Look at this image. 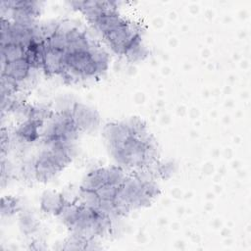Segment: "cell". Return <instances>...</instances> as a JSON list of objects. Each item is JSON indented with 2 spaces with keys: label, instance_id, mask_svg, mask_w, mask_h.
Masks as SVG:
<instances>
[{
  "label": "cell",
  "instance_id": "obj_1",
  "mask_svg": "<svg viewBox=\"0 0 251 251\" xmlns=\"http://www.w3.org/2000/svg\"><path fill=\"white\" fill-rule=\"evenodd\" d=\"M69 109L71 116L80 132L88 131L97 126L99 117L92 108L82 103L75 102Z\"/></svg>",
  "mask_w": 251,
  "mask_h": 251
},
{
  "label": "cell",
  "instance_id": "obj_2",
  "mask_svg": "<svg viewBox=\"0 0 251 251\" xmlns=\"http://www.w3.org/2000/svg\"><path fill=\"white\" fill-rule=\"evenodd\" d=\"M42 126V120L27 118L16 128L15 133L21 141L31 143L36 141L41 136L40 128Z\"/></svg>",
  "mask_w": 251,
  "mask_h": 251
},
{
  "label": "cell",
  "instance_id": "obj_3",
  "mask_svg": "<svg viewBox=\"0 0 251 251\" xmlns=\"http://www.w3.org/2000/svg\"><path fill=\"white\" fill-rule=\"evenodd\" d=\"M67 202L68 201L64 198L63 195L48 191L42 195L40 200V207L41 210L47 214L60 216Z\"/></svg>",
  "mask_w": 251,
  "mask_h": 251
},
{
  "label": "cell",
  "instance_id": "obj_4",
  "mask_svg": "<svg viewBox=\"0 0 251 251\" xmlns=\"http://www.w3.org/2000/svg\"><path fill=\"white\" fill-rule=\"evenodd\" d=\"M20 226L25 234H31L37 229V223L35 219L28 213L23 214L20 218Z\"/></svg>",
  "mask_w": 251,
  "mask_h": 251
},
{
  "label": "cell",
  "instance_id": "obj_5",
  "mask_svg": "<svg viewBox=\"0 0 251 251\" xmlns=\"http://www.w3.org/2000/svg\"><path fill=\"white\" fill-rule=\"evenodd\" d=\"M18 203L17 200L15 198L12 197H7V198H3L2 199V205H1V212L2 215H7V216H11L15 213H17L18 211Z\"/></svg>",
  "mask_w": 251,
  "mask_h": 251
}]
</instances>
